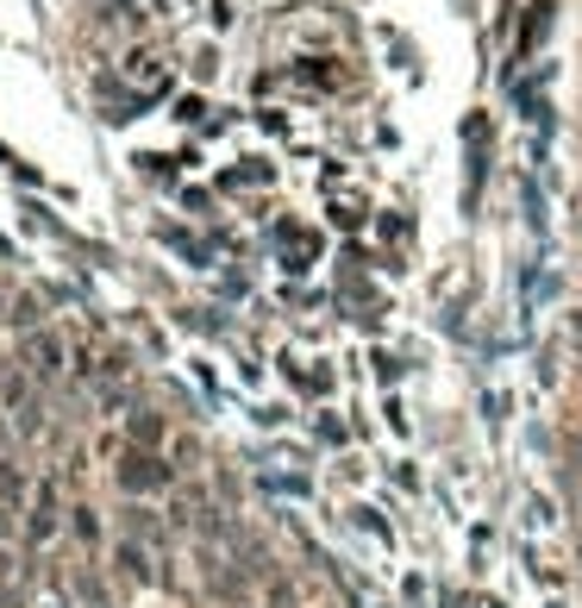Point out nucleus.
Here are the masks:
<instances>
[{
    "label": "nucleus",
    "mask_w": 582,
    "mask_h": 608,
    "mask_svg": "<svg viewBox=\"0 0 582 608\" xmlns=\"http://www.w3.org/2000/svg\"><path fill=\"white\" fill-rule=\"evenodd\" d=\"M170 465H163V458H157L151 446H138V451H126V458H119V490L126 495H157V490H170Z\"/></svg>",
    "instance_id": "nucleus-1"
},
{
    "label": "nucleus",
    "mask_w": 582,
    "mask_h": 608,
    "mask_svg": "<svg viewBox=\"0 0 582 608\" xmlns=\"http://www.w3.org/2000/svg\"><path fill=\"white\" fill-rule=\"evenodd\" d=\"M114 565H119V577L151 584V558H144V546H138V540H119V546H114Z\"/></svg>",
    "instance_id": "nucleus-2"
},
{
    "label": "nucleus",
    "mask_w": 582,
    "mask_h": 608,
    "mask_svg": "<svg viewBox=\"0 0 582 608\" xmlns=\"http://www.w3.org/2000/svg\"><path fill=\"white\" fill-rule=\"evenodd\" d=\"M51 527H57V490L51 483H39V509H32V540H51Z\"/></svg>",
    "instance_id": "nucleus-3"
},
{
    "label": "nucleus",
    "mask_w": 582,
    "mask_h": 608,
    "mask_svg": "<svg viewBox=\"0 0 582 608\" xmlns=\"http://www.w3.org/2000/svg\"><path fill=\"white\" fill-rule=\"evenodd\" d=\"M25 358H39V371L51 376V371H57V339H51V333H39L32 345H25Z\"/></svg>",
    "instance_id": "nucleus-4"
},
{
    "label": "nucleus",
    "mask_w": 582,
    "mask_h": 608,
    "mask_svg": "<svg viewBox=\"0 0 582 608\" xmlns=\"http://www.w3.org/2000/svg\"><path fill=\"white\" fill-rule=\"evenodd\" d=\"M69 514H76V533H82V540H100V521H95V509H69Z\"/></svg>",
    "instance_id": "nucleus-5"
},
{
    "label": "nucleus",
    "mask_w": 582,
    "mask_h": 608,
    "mask_svg": "<svg viewBox=\"0 0 582 608\" xmlns=\"http://www.w3.org/2000/svg\"><path fill=\"white\" fill-rule=\"evenodd\" d=\"M570 471H576V495H582V446H570Z\"/></svg>",
    "instance_id": "nucleus-6"
},
{
    "label": "nucleus",
    "mask_w": 582,
    "mask_h": 608,
    "mask_svg": "<svg viewBox=\"0 0 582 608\" xmlns=\"http://www.w3.org/2000/svg\"><path fill=\"white\" fill-rule=\"evenodd\" d=\"M576 333H582V314H576Z\"/></svg>",
    "instance_id": "nucleus-7"
}]
</instances>
